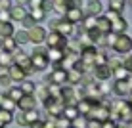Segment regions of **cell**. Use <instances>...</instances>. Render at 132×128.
I'll return each mask as SVG.
<instances>
[{
	"mask_svg": "<svg viewBox=\"0 0 132 128\" xmlns=\"http://www.w3.org/2000/svg\"><path fill=\"white\" fill-rule=\"evenodd\" d=\"M31 65H33L35 73H36V71H44V69L50 65V59H48V56H46V50L40 48V44L35 48V52L31 54Z\"/></svg>",
	"mask_w": 132,
	"mask_h": 128,
	"instance_id": "obj_1",
	"label": "cell"
},
{
	"mask_svg": "<svg viewBox=\"0 0 132 128\" xmlns=\"http://www.w3.org/2000/svg\"><path fill=\"white\" fill-rule=\"evenodd\" d=\"M50 31H57V33H61L63 36L71 38V35L75 33V25H73L71 21H67L65 17H57V19L50 21Z\"/></svg>",
	"mask_w": 132,
	"mask_h": 128,
	"instance_id": "obj_2",
	"label": "cell"
},
{
	"mask_svg": "<svg viewBox=\"0 0 132 128\" xmlns=\"http://www.w3.org/2000/svg\"><path fill=\"white\" fill-rule=\"evenodd\" d=\"M42 105H44V111H46V115L50 118L60 117L61 113H63V107H65L60 98H48L46 101H42Z\"/></svg>",
	"mask_w": 132,
	"mask_h": 128,
	"instance_id": "obj_3",
	"label": "cell"
},
{
	"mask_svg": "<svg viewBox=\"0 0 132 128\" xmlns=\"http://www.w3.org/2000/svg\"><path fill=\"white\" fill-rule=\"evenodd\" d=\"M113 50H115L117 54H121V56L130 54L132 52V36H128L126 33L117 35V40H115V44H113Z\"/></svg>",
	"mask_w": 132,
	"mask_h": 128,
	"instance_id": "obj_4",
	"label": "cell"
},
{
	"mask_svg": "<svg viewBox=\"0 0 132 128\" xmlns=\"http://www.w3.org/2000/svg\"><path fill=\"white\" fill-rule=\"evenodd\" d=\"M44 44H46V48H61V50H65L67 36H63L61 33H57V31H48Z\"/></svg>",
	"mask_w": 132,
	"mask_h": 128,
	"instance_id": "obj_5",
	"label": "cell"
},
{
	"mask_svg": "<svg viewBox=\"0 0 132 128\" xmlns=\"http://www.w3.org/2000/svg\"><path fill=\"white\" fill-rule=\"evenodd\" d=\"M27 35H29V42H33V44H42L44 40H46L48 31L44 29L42 25H38V23H36L35 27L27 29Z\"/></svg>",
	"mask_w": 132,
	"mask_h": 128,
	"instance_id": "obj_6",
	"label": "cell"
},
{
	"mask_svg": "<svg viewBox=\"0 0 132 128\" xmlns=\"http://www.w3.org/2000/svg\"><path fill=\"white\" fill-rule=\"evenodd\" d=\"M88 118H96V121H100V122H105V121H109V118H111V109L100 103V105H96V107L90 111Z\"/></svg>",
	"mask_w": 132,
	"mask_h": 128,
	"instance_id": "obj_7",
	"label": "cell"
},
{
	"mask_svg": "<svg viewBox=\"0 0 132 128\" xmlns=\"http://www.w3.org/2000/svg\"><path fill=\"white\" fill-rule=\"evenodd\" d=\"M111 92H115L117 96H121V98H128V96L132 94V84L128 80H115V84H113Z\"/></svg>",
	"mask_w": 132,
	"mask_h": 128,
	"instance_id": "obj_8",
	"label": "cell"
},
{
	"mask_svg": "<svg viewBox=\"0 0 132 128\" xmlns=\"http://www.w3.org/2000/svg\"><path fill=\"white\" fill-rule=\"evenodd\" d=\"M6 71H8V75L12 76V82H23L27 79V71L21 65H17V63H12Z\"/></svg>",
	"mask_w": 132,
	"mask_h": 128,
	"instance_id": "obj_9",
	"label": "cell"
},
{
	"mask_svg": "<svg viewBox=\"0 0 132 128\" xmlns=\"http://www.w3.org/2000/svg\"><path fill=\"white\" fill-rule=\"evenodd\" d=\"M84 15H86V13H84L82 8H69V10L65 12V15H63V17H65L67 21H71L73 25H79L80 21L84 19Z\"/></svg>",
	"mask_w": 132,
	"mask_h": 128,
	"instance_id": "obj_10",
	"label": "cell"
},
{
	"mask_svg": "<svg viewBox=\"0 0 132 128\" xmlns=\"http://www.w3.org/2000/svg\"><path fill=\"white\" fill-rule=\"evenodd\" d=\"M92 76L96 82H103V80H109V76H111V69H109L107 65H96L92 69Z\"/></svg>",
	"mask_w": 132,
	"mask_h": 128,
	"instance_id": "obj_11",
	"label": "cell"
},
{
	"mask_svg": "<svg viewBox=\"0 0 132 128\" xmlns=\"http://www.w3.org/2000/svg\"><path fill=\"white\" fill-rule=\"evenodd\" d=\"M86 15H94V17H98V15H102V10H103V6H102V2L100 0H86V8H82Z\"/></svg>",
	"mask_w": 132,
	"mask_h": 128,
	"instance_id": "obj_12",
	"label": "cell"
},
{
	"mask_svg": "<svg viewBox=\"0 0 132 128\" xmlns=\"http://www.w3.org/2000/svg\"><path fill=\"white\" fill-rule=\"evenodd\" d=\"M27 15H29V10H27L25 6H21V4L12 6V10H10V19L12 21H19V23H21Z\"/></svg>",
	"mask_w": 132,
	"mask_h": 128,
	"instance_id": "obj_13",
	"label": "cell"
},
{
	"mask_svg": "<svg viewBox=\"0 0 132 128\" xmlns=\"http://www.w3.org/2000/svg\"><path fill=\"white\" fill-rule=\"evenodd\" d=\"M84 79V71H80L79 67H71V69H67V84H80Z\"/></svg>",
	"mask_w": 132,
	"mask_h": 128,
	"instance_id": "obj_14",
	"label": "cell"
},
{
	"mask_svg": "<svg viewBox=\"0 0 132 128\" xmlns=\"http://www.w3.org/2000/svg\"><path fill=\"white\" fill-rule=\"evenodd\" d=\"M36 98L35 96H29V94H23V98L17 101V107L21 109V111H31V109H36Z\"/></svg>",
	"mask_w": 132,
	"mask_h": 128,
	"instance_id": "obj_15",
	"label": "cell"
},
{
	"mask_svg": "<svg viewBox=\"0 0 132 128\" xmlns=\"http://www.w3.org/2000/svg\"><path fill=\"white\" fill-rule=\"evenodd\" d=\"M50 82H56V84H60V86H65L67 84V69H63V67L54 69L52 75H50Z\"/></svg>",
	"mask_w": 132,
	"mask_h": 128,
	"instance_id": "obj_16",
	"label": "cell"
},
{
	"mask_svg": "<svg viewBox=\"0 0 132 128\" xmlns=\"http://www.w3.org/2000/svg\"><path fill=\"white\" fill-rule=\"evenodd\" d=\"M126 29H128V23H126V19L122 15H119L115 21H111V33L121 35V33H126Z\"/></svg>",
	"mask_w": 132,
	"mask_h": 128,
	"instance_id": "obj_17",
	"label": "cell"
},
{
	"mask_svg": "<svg viewBox=\"0 0 132 128\" xmlns=\"http://www.w3.org/2000/svg\"><path fill=\"white\" fill-rule=\"evenodd\" d=\"M96 29L100 31V33H103V35L111 33V21H109L105 15H98V19H96Z\"/></svg>",
	"mask_w": 132,
	"mask_h": 128,
	"instance_id": "obj_18",
	"label": "cell"
},
{
	"mask_svg": "<svg viewBox=\"0 0 132 128\" xmlns=\"http://www.w3.org/2000/svg\"><path fill=\"white\" fill-rule=\"evenodd\" d=\"M77 107H79V113H80V115L88 117V115H90V111H92V109L96 107V105L90 101L88 98H84V99H80V101H77Z\"/></svg>",
	"mask_w": 132,
	"mask_h": 128,
	"instance_id": "obj_19",
	"label": "cell"
},
{
	"mask_svg": "<svg viewBox=\"0 0 132 128\" xmlns=\"http://www.w3.org/2000/svg\"><path fill=\"white\" fill-rule=\"evenodd\" d=\"M109 56L105 52V48H96V54H94V63L96 65H107Z\"/></svg>",
	"mask_w": 132,
	"mask_h": 128,
	"instance_id": "obj_20",
	"label": "cell"
},
{
	"mask_svg": "<svg viewBox=\"0 0 132 128\" xmlns=\"http://www.w3.org/2000/svg\"><path fill=\"white\" fill-rule=\"evenodd\" d=\"M65 118H69V121H73V118H77L80 115L79 113V107H77V103H71V105H65L63 107V113H61Z\"/></svg>",
	"mask_w": 132,
	"mask_h": 128,
	"instance_id": "obj_21",
	"label": "cell"
},
{
	"mask_svg": "<svg viewBox=\"0 0 132 128\" xmlns=\"http://www.w3.org/2000/svg\"><path fill=\"white\" fill-rule=\"evenodd\" d=\"M10 122H13V111H8V109L0 107V126L6 128Z\"/></svg>",
	"mask_w": 132,
	"mask_h": 128,
	"instance_id": "obj_22",
	"label": "cell"
},
{
	"mask_svg": "<svg viewBox=\"0 0 132 128\" xmlns=\"http://www.w3.org/2000/svg\"><path fill=\"white\" fill-rule=\"evenodd\" d=\"M130 75H132V73L126 69L125 65H119V67H115V69L111 71V76H115L117 80H125V79H128Z\"/></svg>",
	"mask_w": 132,
	"mask_h": 128,
	"instance_id": "obj_23",
	"label": "cell"
},
{
	"mask_svg": "<svg viewBox=\"0 0 132 128\" xmlns=\"http://www.w3.org/2000/svg\"><path fill=\"white\" fill-rule=\"evenodd\" d=\"M13 63L12 52H6V50H0V69H8Z\"/></svg>",
	"mask_w": 132,
	"mask_h": 128,
	"instance_id": "obj_24",
	"label": "cell"
},
{
	"mask_svg": "<svg viewBox=\"0 0 132 128\" xmlns=\"http://www.w3.org/2000/svg\"><path fill=\"white\" fill-rule=\"evenodd\" d=\"M6 96H8L10 99H13V101L17 103V101H19L21 98H23V90H21L19 86H10V88L6 90Z\"/></svg>",
	"mask_w": 132,
	"mask_h": 128,
	"instance_id": "obj_25",
	"label": "cell"
},
{
	"mask_svg": "<svg viewBox=\"0 0 132 128\" xmlns=\"http://www.w3.org/2000/svg\"><path fill=\"white\" fill-rule=\"evenodd\" d=\"M13 33H15V29H13L12 21H0V36H13Z\"/></svg>",
	"mask_w": 132,
	"mask_h": 128,
	"instance_id": "obj_26",
	"label": "cell"
},
{
	"mask_svg": "<svg viewBox=\"0 0 132 128\" xmlns=\"http://www.w3.org/2000/svg\"><path fill=\"white\" fill-rule=\"evenodd\" d=\"M21 115H23V118H25L27 124H33V122L40 121V113L36 111V109H31V111H21Z\"/></svg>",
	"mask_w": 132,
	"mask_h": 128,
	"instance_id": "obj_27",
	"label": "cell"
},
{
	"mask_svg": "<svg viewBox=\"0 0 132 128\" xmlns=\"http://www.w3.org/2000/svg\"><path fill=\"white\" fill-rule=\"evenodd\" d=\"M107 6H109L111 12L122 13L125 12V6H126V0H107Z\"/></svg>",
	"mask_w": 132,
	"mask_h": 128,
	"instance_id": "obj_28",
	"label": "cell"
},
{
	"mask_svg": "<svg viewBox=\"0 0 132 128\" xmlns=\"http://www.w3.org/2000/svg\"><path fill=\"white\" fill-rule=\"evenodd\" d=\"M35 98H36V101H46V99L50 98L48 86H38V84H36V90H35Z\"/></svg>",
	"mask_w": 132,
	"mask_h": 128,
	"instance_id": "obj_29",
	"label": "cell"
},
{
	"mask_svg": "<svg viewBox=\"0 0 132 128\" xmlns=\"http://www.w3.org/2000/svg\"><path fill=\"white\" fill-rule=\"evenodd\" d=\"M96 19L98 17H94V15H84V19L80 21L79 25H82L80 29L82 31H90V29H96Z\"/></svg>",
	"mask_w": 132,
	"mask_h": 128,
	"instance_id": "obj_30",
	"label": "cell"
},
{
	"mask_svg": "<svg viewBox=\"0 0 132 128\" xmlns=\"http://www.w3.org/2000/svg\"><path fill=\"white\" fill-rule=\"evenodd\" d=\"M19 88L23 90V94H29V96H35V90H36V84L33 80H23V82H19Z\"/></svg>",
	"mask_w": 132,
	"mask_h": 128,
	"instance_id": "obj_31",
	"label": "cell"
},
{
	"mask_svg": "<svg viewBox=\"0 0 132 128\" xmlns=\"http://www.w3.org/2000/svg\"><path fill=\"white\" fill-rule=\"evenodd\" d=\"M29 15L33 17L35 23H40V21H44V17H46V12H44L42 8H33V10H29Z\"/></svg>",
	"mask_w": 132,
	"mask_h": 128,
	"instance_id": "obj_32",
	"label": "cell"
},
{
	"mask_svg": "<svg viewBox=\"0 0 132 128\" xmlns=\"http://www.w3.org/2000/svg\"><path fill=\"white\" fill-rule=\"evenodd\" d=\"M13 38H15V42H17V46H25L27 42H29V35H27V31H15L13 33Z\"/></svg>",
	"mask_w": 132,
	"mask_h": 128,
	"instance_id": "obj_33",
	"label": "cell"
},
{
	"mask_svg": "<svg viewBox=\"0 0 132 128\" xmlns=\"http://www.w3.org/2000/svg\"><path fill=\"white\" fill-rule=\"evenodd\" d=\"M86 124H88V117L84 115H79L77 118L71 121V128H86Z\"/></svg>",
	"mask_w": 132,
	"mask_h": 128,
	"instance_id": "obj_34",
	"label": "cell"
},
{
	"mask_svg": "<svg viewBox=\"0 0 132 128\" xmlns=\"http://www.w3.org/2000/svg\"><path fill=\"white\" fill-rule=\"evenodd\" d=\"M48 92H50V98H60V94H61V86L60 84H56V82H50L48 80Z\"/></svg>",
	"mask_w": 132,
	"mask_h": 128,
	"instance_id": "obj_35",
	"label": "cell"
},
{
	"mask_svg": "<svg viewBox=\"0 0 132 128\" xmlns=\"http://www.w3.org/2000/svg\"><path fill=\"white\" fill-rule=\"evenodd\" d=\"M52 121H54V126H56V128H69L71 126V121H69V118H65L63 115L52 118Z\"/></svg>",
	"mask_w": 132,
	"mask_h": 128,
	"instance_id": "obj_36",
	"label": "cell"
},
{
	"mask_svg": "<svg viewBox=\"0 0 132 128\" xmlns=\"http://www.w3.org/2000/svg\"><path fill=\"white\" fill-rule=\"evenodd\" d=\"M17 48V42L13 36H4V50L6 52H13V50Z\"/></svg>",
	"mask_w": 132,
	"mask_h": 128,
	"instance_id": "obj_37",
	"label": "cell"
},
{
	"mask_svg": "<svg viewBox=\"0 0 132 128\" xmlns=\"http://www.w3.org/2000/svg\"><path fill=\"white\" fill-rule=\"evenodd\" d=\"M0 86H2V88H10L12 86V76L8 75V71H2L0 73Z\"/></svg>",
	"mask_w": 132,
	"mask_h": 128,
	"instance_id": "obj_38",
	"label": "cell"
},
{
	"mask_svg": "<svg viewBox=\"0 0 132 128\" xmlns=\"http://www.w3.org/2000/svg\"><path fill=\"white\" fill-rule=\"evenodd\" d=\"M0 107L8 109V111H13V109L17 107V103L13 101V99H10V98H8V96H4V99H2V103H0Z\"/></svg>",
	"mask_w": 132,
	"mask_h": 128,
	"instance_id": "obj_39",
	"label": "cell"
},
{
	"mask_svg": "<svg viewBox=\"0 0 132 128\" xmlns=\"http://www.w3.org/2000/svg\"><path fill=\"white\" fill-rule=\"evenodd\" d=\"M21 25H23V29L27 31V29H31V27H35L36 23H35V21H33V17H31V15H27V17H25V19H23V21H21Z\"/></svg>",
	"mask_w": 132,
	"mask_h": 128,
	"instance_id": "obj_40",
	"label": "cell"
},
{
	"mask_svg": "<svg viewBox=\"0 0 132 128\" xmlns=\"http://www.w3.org/2000/svg\"><path fill=\"white\" fill-rule=\"evenodd\" d=\"M12 10V0H0V12H10Z\"/></svg>",
	"mask_w": 132,
	"mask_h": 128,
	"instance_id": "obj_41",
	"label": "cell"
},
{
	"mask_svg": "<svg viewBox=\"0 0 132 128\" xmlns=\"http://www.w3.org/2000/svg\"><path fill=\"white\" fill-rule=\"evenodd\" d=\"M52 8H54V0H42V10L44 12H52Z\"/></svg>",
	"mask_w": 132,
	"mask_h": 128,
	"instance_id": "obj_42",
	"label": "cell"
},
{
	"mask_svg": "<svg viewBox=\"0 0 132 128\" xmlns=\"http://www.w3.org/2000/svg\"><path fill=\"white\" fill-rule=\"evenodd\" d=\"M13 118H15V122H17L19 126H23V128H29V124L25 122V118H23V115H21V113H19L17 117H13Z\"/></svg>",
	"mask_w": 132,
	"mask_h": 128,
	"instance_id": "obj_43",
	"label": "cell"
},
{
	"mask_svg": "<svg viewBox=\"0 0 132 128\" xmlns=\"http://www.w3.org/2000/svg\"><path fill=\"white\" fill-rule=\"evenodd\" d=\"M29 10H33V8H42V0H29Z\"/></svg>",
	"mask_w": 132,
	"mask_h": 128,
	"instance_id": "obj_44",
	"label": "cell"
},
{
	"mask_svg": "<svg viewBox=\"0 0 132 128\" xmlns=\"http://www.w3.org/2000/svg\"><path fill=\"white\" fill-rule=\"evenodd\" d=\"M103 15H105V17H107V19H109V21H115V19H117V17H119V15H121V13H117V12H111V10H109L107 13H103Z\"/></svg>",
	"mask_w": 132,
	"mask_h": 128,
	"instance_id": "obj_45",
	"label": "cell"
},
{
	"mask_svg": "<svg viewBox=\"0 0 132 128\" xmlns=\"http://www.w3.org/2000/svg\"><path fill=\"white\" fill-rule=\"evenodd\" d=\"M102 128H117V124H115V121H105V122H102Z\"/></svg>",
	"mask_w": 132,
	"mask_h": 128,
	"instance_id": "obj_46",
	"label": "cell"
},
{
	"mask_svg": "<svg viewBox=\"0 0 132 128\" xmlns=\"http://www.w3.org/2000/svg\"><path fill=\"white\" fill-rule=\"evenodd\" d=\"M0 21H12L10 19V12H0Z\"/></svg>",
	"mask_w": 132,
	"mask_h": 128,
	"instance_id": "obj_47",
	"label": "cell"
},
{
	"mask_svg": "<svg viewBox=\"0 0 132 128\" xmlns=\"http://www.w3.org/2000/svg\"><path fill=\"white\" fill-rule=\"evenodd\" d=\"M29 128H44V121L40 118V121H36V122H33V124H29Z\"/></svg>",
	"mask_w": 132,
	"mask_h": 128,
	"instance_id": "obj_48",
	"label": "cell"
},
{
	"mask_svg": "<svg viewBox=\"0 0 132 128\" xmlns=\"http://www.w3.org/2000/svg\"><path fill=\"white\" fill-rule=\"evenodd\" d=\"M17 4H21V6H25V4H29V0H15Z\"/></svg>",
	"mask_w": 132,
	"mask_h": 128,
	"instance_id": "obj_49",
	"label": "cell"
},
{
	"mask_svg": "<svg viewBox=\"0 0 132 128\" xmlns=\"http://www.w3.org/2000/svg\"><path fill=\"white\" fill-rule=\"evenodd\" d=\"M0 50H4V38L0 36Z\"/></svg>",
	"mask_w": 132,
	"mask_h": 128,
	"instance_id": "obj_50",
	"label": "cell"
},
{
	"mask_svg": "<svg viewBox=\"0 0 132 128\" xmlns=\"http://www.w3.org/2000/svg\"><path fill=\"white\" fill-rule=\"evenodd\" d=\"M4 96H6V92H0V103H2V99H4Z\"/></svg>",
	"mask_w": 132,
	"mask_h": 128,
	"instance_id": "obj_51",
	"label": "cell"
},
{
	"mask_svg": "<svg viewBox=\"0 0 132 128\" xmlns=\"http://www.w3.org/2000/svg\"><path fill=\"white\" fill-rule=\"evenodd\" d=\"M126 101H128V103H130V107H132V94L128 96V99H126Z\"/></svg>",
	"mask_w": 132,
	"mask_h": 128,
	"instance_id": "obj_52",
	"label": "cell"
},
{
	"mask_svg": "<svg viewBox=\"0 0 132 128\" xmlns=\"http://www.w3.org/2000/svg\"><path fill=\"white\" fill-rule=\"evenodd\" d=\"M130 4H132V0H130Z\"/></svg>",
	"mask_w": 132,
	"mask_h": 128,
	"instance_id": "obj_53",
	"label": "cell"
},
{
	"mask_svg": "<svg viewBox=\"0 0 132 128\" xmlns=\"http://www.w3.org/2000/svg\"><path fill=\"white\" fill-rule=\"evenodd\" d=\"M0 128H2V126H0Z\"/></svg>",
	"mask_w": 132,
	"mask_h": 128,
	"instance_id": "obj_54",
	"label": "cell"
},
{
	"mask_svg": "<svg viewBox=\"0 0 132 128\" xmlns=\"http://www.w3.org/2000/svg\"><path fill=\"white\" fill-rule=\"evenodd\" d=\"M69 128H71V126H69Z\"/></svg>",
	"mask_w": 132,
	"mask_h": 128,
	"instance_id": "obj_55",
	"label": "cell"
}]
</instances>
